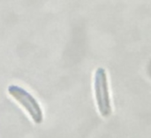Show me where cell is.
<instances>
[{
	"label": "cell",
	"mask_w": 151,
	"mask_h": 138,
	"mask_svg": "<svg viewBox=\"0 0 151 138\" xmlns=\"http://www.w3.org/2000/svg\"><path fill=\"white\" fill-rule=\"evenodd\" d=\"M94 90L96 105L100 114L104 118L110 117L112 109L109 92L107 74L105 69L103 67H98L95 73Z\"/></svg>",
	"instance_id": "7a4b0ae2"
},
{
	"label": "cell",
	"mask_w": 151,
	"mask_h": 138,
	"mask_svg": "<svg viewBox=\"0 0 151 138\" xmlns=\"http://www.w3.org/2000/svg\"><path fill=\"white\" fill-rule=\"evenodd\" d=\"M8 93L20 105L24 107L35 124H42L43 121V113L41 105L35 98L27 90L18 85L12 84L7 89Z\"/></svg>",
	"instance_id": "6da1fadb"
}]
</instances>
